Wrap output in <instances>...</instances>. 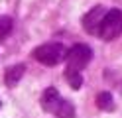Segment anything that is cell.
<instances>
[{
	"instance_id": "obj_1",
	"label": "cell",
	"mask_w": 122,
	"mask_h": 118,
	"mask_svg": "<svg viewBox=\"0 0 122 118\" xmlns=\"http://www.w3.org/2000/svg\"><path fill=\"white\" fill-rule=\"evenodd\" d=\"M41 106L43 110H47L49 114L57 116V118H75V106L71 104L67 98H63L59 94L57 89H45L41 94Z\"/></svg>"
},
{
	"instance_id": "obj_3",
	"label": "cell",
	"mask_w": 122,
	"mask_h": 118,
	"mask_svg": "<svg viewBox=\"0 0 122 118\" xmlns=\"http://www.w3.org/2000/svg\"><path fill=\"white\" fill-rule=\"evenodd\" d=\"M122 34V10L118 8H112V10H106L102 24L98 28V36H101L104 41H112Z\"/></svg>"
},
{
	"instance_id": "obj_7",
	"label": "cell",
	"mask_w": 122,
	"mask_h": 118,
	"mask_svg": "<svg viewBox=\"0 0 122 118\" xmlns=\"http://www.w3.org/2000/svg\"><path fill=\"white\" fill-rule=\"evenodd\" d=\"M97 106L101 108V110H110L114 108V100H112V94L110 92H106V91H102V92H98L97 94Z\"/></svg>"
},
{
	"instance_id": "obj_9",
	"label": "cell",
	"mask_w": 122,
	"mask_h": 118,
	"mask_svg": "<svg viewBox=\"0 0 122 118\" xmlns=\"http://www.w3.org/2000/svg\"><path fill=\"white\" fill-rule=\"evenodd\" d=\"M14 28V20L10 16H0V39H4L6 36L12 31Z\"/></svg>"
},
{
	"instance_id": "obj_2",
	"label": "cell",
	"mask_w": 122,
	"mask_h": 118,
	"mask_svg": "<svg viewBox=\"0 0 122 118\" xmlns=\"http://www.w3.org/2000/svg\"><path fill=\"white\" fill-rule=\"evenodd\" d=\"M65 53H67V49L63 47V43H57V41L43 43V45L36 47L32 51L34 59L43 63V65H47V67H53V65H57V63H61L65 59Z\"/></svg>"
},
{
	"instance_id": "obj_5",
	"label": "cell",
	"mask_w": 122,
	"mask_h": 118,
	"mask_svg": "<svg viewBox=\"0 0 122 118\" xmlns=\"http://www.w3.org/2000/svg\"><path fill=\"white\" fill-rule=\"evenodd\" d=\"M104 14H106L104 6L91 8V10L83 16V28H85V31H89V34H98V28H101V24H102Z\"/></svg>"
},
{
	"instance_id": "obj_4",
	"label": "cell",
	"mask_w": 122,
	"mask_h": 118,
	"mask_svg": "<svg viewBox=\"0 0 122 118\" xmlns=\"http://www.w3.org/2000/svg\"><path fill=\"white\" fill-rule=\"evenodd\" d=\"M65 59H67V69L79 71L81 73V71L89 65V61L93 59V49H91L87 43H77L65 53Z\"/></svg>"
},
{
	"instance_id": "obj_6",
	"label": "cell",
	"mask_w": 122,
	"mask_h": 118,
	"mask_svg": "<svg viewBox=\"0 0 122 118\" xmlns=\"http://www.w3.org/2000/svg\"><path fill=\"white\" fill-rule=\"evenodd\" d=\"M26 73V65L24 63H16V65H12L6 69V73H4V83L8 85V87H16L20 83V79L24 77Z\"/></svg>"
},
{
	"instance_id": "obj_8",
	"label": "cell",
	"mask_w": 122,
	"mask_h": 118,
	"mask_svg": "<svg viewBox=\"0 0 122 118\" xmlns=\"http://www.w3.org/2000/svg\"><path fill=\"white\" fill-rule=\"evenodd\" d=\"M65 79H67V83L71 85V89H81V85H83V77L79 71H71V69H65Z\"/></svg>"
}]
</instances>
